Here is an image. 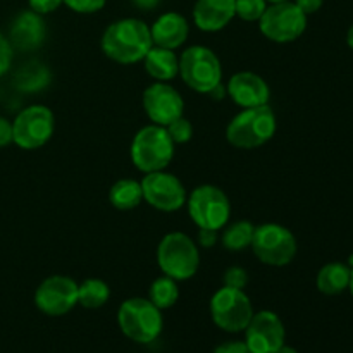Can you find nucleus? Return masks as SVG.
Returning <instances> with one entry per match:
<instances>
[{
	"instance_id": "f257e3e1",
	"label": "nucleus",
	"mask_w": 353,
	"mask_h": 353,
	"mask_svg": "<svg viewBox=\"0 0 353 353\" xmlns=\"http://www.w3.org/2000/svg\"><path fill=\"white\" fill-rule=\"evenodd\" d=\"M152 47H154V41H152L150 26L137 17L114 21L107 26L100 40L103 55L124 65L143 61Z\"/></svg>"
},
{
	"instance_id": "f03ea898",
	"label": "nucleus",
	"mask_w": 353,
	"mask_h": 353,
	"mask_svg": "<svg viewBox=\"0 0 353 353\" xmlns=\"http://www.w3.org/2000/svg\"><path fill=\"white\" fill-rule=\"evenodd\" d=\"M278 130L274 110L269 105L241 109L226 128L228 143L240 150H252L272 140Z\"/></svg>"
},
{
	"instance_id": "7ed1b4c3",
	"label": "nucleus",
	"mask_w": 353,
	"mask_h": 353,
	"mask_svg": "<svg viewBox=\"0 0 353 353\" xmlns=\"http://www.w3.org/2000/svg\"><path fill=\"white\" fill-rule=\"evenodd\" d=\"M155 259L162 274L178 283L192 279L200 268L199 245L183 231H171L165 234L159 241Z\"/></svg>"
},
{
	"instance_id": "20e7f679",
	"label": "nucleus",
	"mask_w": 353,
	"mask_h": 353,
	"mask_svg": "<svg viewBox=\"0 0 353 353\" xmlns=\"http://www.w3.org/2000/svg\"><path fill=\"white\" fill-rule=\"evenodd\" d=\"M117 326L131 341L148 345L157 340L164 327L162 310L148 299L133 296L121 303L117 310Z\"/></svg>"
},
{
	"instance_id": "39448f33",
	"label": "nucleus",
	"mask_w": 353,
	"mask_h": 353,
	"mask_svg": "<svg viewBox=\"0 0 353 353\" xmlns=\"http://www.w3.org/2000/svg\"><path fill=\"white\" fill-rule=\"evenodd\" d=\"M174 141L171 140L164 126L148 124L141 128L131 141V162L143 174L165 171L174 157Z\"/></svg>"
},
{
	"instance_id": "423d86ee",
	"label": "nucleus",
	"mask_w": 353,
	"mask_h": 353,
	"mask_svg": "<svg viewBox=\"0 0 353 353\" xmlns=\"http://www.w3.org/2000/svg\"><path fill=\"white\" fill-rule=\"evenodd\" d=\"M179 76L193 92L209 95L223 83V65L212 48L192 45L179 55Z\"/></svg>"
},
{
	"instance_id": "0eeeda50",
	"label": "nucleus",
	"mask_w": 353,
	"mask_h": 353,
	"mask_svg": "<svg viewBox=\"0 0 353 353\" xmlns=\"http://www.w3.org/2000/svg\"><path fill=\"white\" fill-rule=\"evenodd\" d=\"M250 248L262 264L285 268L295 259L299 245L295 234L286 226L278 223H264L255 226Z\"/></svg>"
},
{
	"instance_id": "6e6552de",
	"label": "nucleus",
	"mask_w": 353,
	"mask_h": 353,
	"mask_svg": "<svg viewBox=\"0 0 353 353\" xmlns=\"http://www.w3.org/2000/svg\"><path fill=\"white\" fill-rule=\"evenodd\" d=\"M188 214L199 230L221 231L231 217V202L226 193L214 185H200L186 200Z\"/></svg>"
},
{
	"instance_id": "1a4fd4ad",
	"label": "nucleus",
	"mask_w": 353,
	"mask_h": 353,
	"mask_svg": "<svg viewBox=\"0 0 353 353\" xmlns=\"http://www.w3.org/2000/svg\"><path fill=\"white\" fill-rule=\"evenodd\" d=\"M212 323L226 333H241L254 317V305L245 290L223 286L212 295L209 303Z\"/></svg>"
},
{
	"instance_id": "9d476101",
	"label": "nucleus",
	"mask_w": 353,
	"mask_h": 353,
	"mask_svg": "<svg viewBox=\"0 0 353 353\" xmlns=\"http://www.w3.org/2000/svg\"><path fill=\"white\" fill-rule=\"evenodd\" d=\"M259 30L274 43H292L307 30V14L293 0L269 3L259 19Z\"/></svg>"
},
{
	"instance_id": "9b49d317",
	"label": "nucleus",
	"mask_w": 353,
	"mask_h": 353,
	"mask_svg": "<svg viewBox=\"0 0 353 353\" xmlns=\"http://www.w3.org/2000/svg\"><path fill=\"white\" fill-rule=\"evenodd\" d=\"M54 130V112L41 103L24 107L12 121L14 143L23 150H37L47 145Z\"/></svg>"
},
{
	"instance_id": "f8f14e48",
	"label": "nucleus",
	"mask_w": 353,
	"mask_h": 353,
	"mask_svg": "<svg viewBox=\"0 0 353 353\" xmlns=\"http://www.w3.org/2000/svg\"><path fill=\"white\" fill-rule=\"evenodd\" d=\"M143 200L161 212H176L186 205L188 192L178 176L168 171L148 172L141 179Z\"/></svg>"
},
{
	"instance_id": "ddd939ff",
	"label": "nucleus",
	"mask_w": 353,
	"mask_h": 353,
	"mask_svg": "<svg viewBox=\"0 0 353 353\" xmlns=\"http://www.w3.org/2000/svg\"><path fill=\"white\" fill-rule=\"evenodd\" d=\"M79 285L69 276H48L34 292V305L48 317H61L78 305Z\"/></svg>"
},
{
	"instance_id": "4468645a",
	"label": "nucleus",
	"mask_w": 353,
	"mask_h": 353,
	"mask_svg": "<svg viewBox=\"0 0 353 353\" xmlns=\"http://www.w3.org/2000/svg\"><path fill=\"white\" fill-rule=\"evenodd\" d=\"M143 110L152 124L168 126L185 112V100L172 85L164 81H154L147 86L141 97Z\"/></svg>"
},
{
	"instance_id": "2eb2a0df",
	"label": "nucleus",
	"mask_w": 353,
	"mask_h": 353,
	"mask_svg": "<svg viewBox=\"0 0 353 353\" xmlns=\"http://www.w3.org/2000/svg\"><path fill=\"white\" fill-rule=\"evenodd\" d=\"M286 341V330L281 317L272 310L254 314L245 330V343L252 353H276Z\"/></svg>"
},
{
	"instance_id": "dca6fc26",
	"label": "nucleus",
	"mask_w": 353,
	"mask_h": 353,
	"mask_svg": "<svg viewBox=\"0 0 353 353\" xmlns=\"http://www.w3.org/2000/svg\"><path fill=\"white\" fill-rule=\"evenodd\" d=\"M226 92L241 109L269 105L271 100V88L268 81L252 71H240L231 76L226 85Z\"/></svg>"
},
{
	"instance_id": "f3484780",
	"label": "nucleus",
	"mask_w": 353,
	"mask_h": 353,
	"mask_svg": "<svg viewBox=\"0 0 353 353\" xmlns=\"http://www.w3.org/2000/svg\"><path fill=\"white\" fill-rule=\"evenodd\" d=\"M9 41L21 52L38 50L47 40V24L43 16L34 10H21L10 23Z\"/></svg>"
},
{
	"instance_id": "a211bd4d",
	"label": "nucleus",
	"mask_w": 353,
	"mask_h": 353,
	"mask_svg": "<svg viewBox=\"0 0 353 353\" xmlns=\"http://www.w3.org/2000/svg\"><path fill=\"white\" fill-rule=\"evenodd\" d=\"M234 17V0H196L193 6V23L205 33L224 30Z\"/></svg>"
},
{
	"instance_id": "6ab92c4d",
	"label": "nucleus",
	"mask_w": 353,
	"mask_h": 353,
	"mask_svg": "<svg viewBox=\"0 0 353 353\" xmlns=\"http://www.w3.org/2000/svg\"><path fill=\"white\" fill-rule=\"evenodd\" d=\"M150 34L154 45L176 50L188 40V19L179 12H164L150 26Z\"/></svg>"
},
{
	"instance_id": "aec40b11",
	"label": "nucleus",
	"mask_w": 353,
	"mask_h": 353,
	"mask_svg": "<svg viewBox=\"0 0 353 353\" xmlns=\"http://www.w3.org/2000/svg\"><path fill=\"white\" fill-rule=\"evenodd\" d=\"M141 62L147 74L155 81L169 83L179 74V57L171 48L154 45Z\"/></svg>"
},
{
	"instance_id": "412c9836",
	"label": "nucleus",
	"mask_w": 353,
	"mask_h": 353,
	"mask_svg": "<svg viewBox=\"0 0 353 353\" xmlns=\"http://www.w3.org/2000/svg\"><path fill=\"white\" fill-rule=\"evenodd\" d=\"M350 272L352 269L341 262H330L323 265L316 278L317 290L327 296L340 295L350 286Z\"/></svg>"
},
{
	"instance_id": "4be33fe9",
	"label": "nucleus",
	"mask_w": 353,
	"mask_h": 353,
	"mask_svg": "<svg viewBox=\"0 0 353 353\" xmlns=\"http://www.w3.org/2000/svg\"><path fill=\"white\" fill-rule=\"evenodd\" d=\"M109 202L117 210H133L143 202L141 183L137 179L123 178L114 183L109 190Z\"/></svg>"
},
{
	"instance_id": "5701e85b",
	"label": "nucleus",
	"mask_w": 353,
	"mask_h": 353,
	"mask_svg": "<svg viewBox=\"0 0 353 353\" xmlns=\"http://www.w3.org/2000/svg\"><path fill=\"white\" fill-rule=\"evenodd\" d=\"M255 226L250 221H234L228 223L223 228V247L230 252H241L245 248H250L252 240H254Z\"/></svg>"
},
{
	"instance_id": "b1692460",
	"label": "nucleus",
	"mask_w": 353,
	"mask_h": 353,
	"mask_svg": "<svg viewBox=\"0 0 353 353\" xmlns=\"http://www.w3.org/2000/svg\"><path fill=\"white\" fill-rule=\"evenodd\" d=\"M110 299V288L103 279L88 278L79 285L78 303L85 309L95 310L105 305Z\"/></svg>"
},
{
	"instance_id": "393cba45",
	"label": "nucleus",
	"mask_w": 353,
	"mask_h": 353,
	"mask_svg": "<svg viewBox=\"0 0 353 353\" xmlns=\"http://www.w3.org/2000/svg\"><path fill=\"white\" fill-rule=\"evenodd\" d=\"M148 300L161 310H168L171 309V307H174L176 302L179 300L178 281L169 278V276L162 274L161 278H157L150 285V290H148Z\"/></svg>"
},
{
	"instance_id": "a878e982",
	"label": "nucleus",
	"mask_w": 353,
	"mask_h": 353,
	"mask_svg": "<svg viewBox=\"0 0 353 353\" xmlns=\"http://www.w3.org/2000/svg\"><path fill=\"white\" fill-rule=\"evenodd\" d=\"M50 79V72L40 62H30V64L23 65L19 71L14 76V85L21 90V92H37L41 90Z\"/></svg>"
},
{
	"instance_id": "bb28decb",
	"label": "nucleus",
	"mask_w": 353,
	"mask_h": 353,
	"mask_svg": "<svg viewBox=\"0 0 353 353\" xmlns=\"http://www.w3.org/2000/svg\"><path fill=\"white\" fill-rule=\"evenodd\" d=\"M268 0H234V12L236 17L247 23H259L262 14L268 9Z\"/></svg>"
},
{
	"instance_id": "cd10ccee",
	"label": "nucleus",
	"mask_w": 353,
	"mask_h": 353,
	"mask_svg": "<svg viewBox=\"0 0 353 353\" xmlns=\"http://www.w3.org/2000/svg\"><path fill=\"white\" fill-rule=\"evenodd\" d=\"M165 130H168L169 137H171V140L174 141V145L188 143V141L193 138V126L185 116L178 117L176 121H172L171 124H168V126H165Z\"/></svg>"
},
{
	"instance_id": "c85d7f7f",
	"label": "nucleus",
	"mask_w": 353,
	"mask_h": 353,
	"mask_svg": "<svg viewBox=\"0 0 353 353\" xmlns=\"http://www.w3.org/2000/svg\"><path fill=\"white\" fill-rule=\"evenodd\" d=\"M224 286H230V288L236 290H245V286L248 285V272L247 269L240 268V265H231L224 271L223 276Z\"/></svg>"
},
{
	"instance_id": "c756f323",
	"label": "nucleus",
	"mask_w": 353,
	"mask_h": 353,
	"mask_svg": "<svg viewBox=\"0 0 353 353\" xmlns=\"http://www.w3.org/2000/svg\"><path fill=\"white\" fill-rule=\"evenodd\" d=\"M65 7L78 14H95L105 7L107 0H62Z\"/></svg>"
},
{
	"instance_id": "7c9ffc66",
	"label": "nucleus",
	"mask_w": 353,
	"mask_h": 353,
	"mask_svg": "<svg viewBox=\"0 0 353 353\" xmlns=\"http://www.w3.org/2000/svg\"><path fill=\"white\" fill-rule=\"evenodd\" d=\"M12 59H14L12 45H10L9 38L3 37V34L0 33V78L9 72L10 64H12Z\"/></svg>"
},
{
	"instance_id": "2f4dec72",
	"label": "nucleus",
	"mask_w": 353,
	"mask_h": 353,
	"mask_svg": "<svg viewBox=\"0 0 353 353\" xmlns=\"http://www.w3.org/2000/svg\"><path fill=\"white\" fill-rule=\"evenodd\" d=\"M28 3H30L31 10L45 16V14L55 12L62 6V0H28Z\"/></svg>"
},
{
	"instance_id": "473e14b6",
	"label": "nucleus",
	"mask_w": 353,
	"mask_h": 353,
	"mask_svg": "<svg viewBox=\"0 0 353 353\" xmlns=\"http://www.w3.org/2000/svg\"><path fill=\"white\" fill-rule=\"evenodd\" d=\"M14 143V134H12V121L7 117L0 116V148L7 147V145Z\"/></svg>"
},
{
	"instance_id": "72a5a7b5",
	"label": "nucleus",
	"mask_w": 353,
	"mask_h": 353,
	"mask_svg": "<svg viewBox=\"0 0 353 353\" xmlns=\"http://www.w3.org/2000/svg\"><path fill=\"white\" fill-rule=\"evenodd\" d=\"M214 353H252L250 348L247 347L245 341H226V343H221L219 347H216Z\"/></svg>"
},
{
	"instance_id": "f704fd0d",
	"label": "nucleus",
	"mask_w": 353,
	"mask_h": 353,
	"mask_svg": "<svg viewBox=\"0 0 353 353\" xmlns=\"http://www.w3.org/2000/svg\"><path fill=\"white\" fill-rule=\"evenodd\" d=\"M196 241H199V247L202 248H212L214 245L217 243V231L214 230H199V236H196Z\"/></svg>"
},
{
	"instance_id": "c9c22d12",
	"label": "nucleus",
	"mask_w": 353,
	"mask_h": 353,
	"mask_svg": "<svg viewBox=\"0 0 353 353\" xmlns=\"http://www.w3.org/2000/svg\"><path fill=\"white\" fill-rule=\"evenodd\" d=\"M293 2H295L296 6H299L300 9H302L303 12H305L307 16H309V14L317 12V10H319L321 7H323L324 0H293Z\"/></svg>"
},
{
	"instance_id": "e433bc0d",
	"label": "nucleus",
	"mask_w": 353,
	"mask_h": 353,
	"mask_svg": "<svg viewBox=\"0 0 353 353\" xmlns=\"http://www.w3.org/2000/svg\"><path fill=\"white\" fill-rule=\"evenodd\" d=\"M131 2H133V6H137L138 9L141 10H152L159 6L161 0H131Z\"/></svg>"
},
{
	"instance_id": "4c0bfd02",
	"label": "nucleus",
	"mask_w": 353,
	"mask_h": 353,
	"mask_svg": "<svg viewBox=\"0 0 353 353\" xmlns=\"http://www.w3.org/2000/svg\"><path fill=\"white\" fill-rule=\"evenodd\" d=\"M210 97H212V99H216V100H221V99H224V97L228 95V92H226V88H224V85L223 83H221V85H217L216 88L212 90V92L209 93Z\"/></svg>"
},
{
	"instance_id": "58836bf2",
	"label": "nucleus",
	"mask_w": 353,
	"mask_h": 353,
	"mask_svg": "<svg viewBox=\"0 0 353 353\" xmlns=\"http://www.w3.org/2000/svg\"><path fill=\"white\" fill-rule=\"evenodd\" d=\"M276 353H299V352H296L295 350V348H293V347H290V345H283V347L281 348H279V350L278 352H276Z\"/></svg>"
},
{
	"instance_id": "ea45409f",
	"label": "nucleus",
	"mask_w": 353,
	"mask_h": 353,
	"mask_svg": "<svg viewBox=\"0 0 353 353\" xmlns=\"http://www.w3.org/2000/svg\"><path fill=\"white\" fill-rule=\"evenodd\" d=\"M347 43H348V47H350L353 50V24H352L350 30H348V33H347Z\"/></svg>"
},
{
	"instance_id": "a19ab883",
	"label": "nucleus",
	"mask_w": 353,
	"mask_h": 353,
	"mask_svg": "<svg viewBox=\"0 0 353 353\" xmlns=\"http://www.w3.org/2000/svg\"><path fill=\"white\" fill-rule=\"evenodd\" d=\"M350 269H352V272H350V286H348V290H350L352 295H353V268H350Z\"/></svg>"
},
{
	"instance_id": "79ce46f5",
	"label": "nucleus",
	"mask_w": 353,
	"mask_h": 353,
	"mask_svg": "<svg viewBox=\"0 0 353 353\" xmlns=\"http://www.w3.org/2000/svg\"><path fill=\"white\" fill-rule=\"evenodd\" d=\"M269 3H278V2H288V0H268Z\"/></svg>"
}]
</instances>
